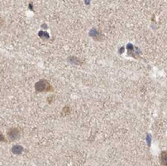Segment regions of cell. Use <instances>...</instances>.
<instances>
[{
  "instance_id": "obj_1",
  "label": "cell",
  "mask_w": 167,
  "mask_h": 166,
  "mask_svg": "<svg viewBox=\"0 0 167 166\" xmlns=\"http://www.w3.org/2000/svg\"><path fill=\"white\" fill-rule=\"evenodd\" d=\"M35 90H36V92H49L53 91V87L47 80L42 79L35 84Z\"/></svg>"
},
{
  "instance_id": "obj_2",
  "label": "cell",
  "mask_w": 167,
  "mask_h": 166,
  "mask_svg": "<svg viewBox=\"0 0 167 166\" xmlns=\"http://www.w3.org/2000/svg\"><path fill=\"white\" fill-rule=\"evenodd\" d=\"M8 135H9V138L11 140H16L17 137L19 136V130L18 129H11V130H9Z\"/></svg>"
},
{
  "instance_id": "obj_3",
  "label": "cell",
  "mask_w": 167,
  "mask_h": 166,
  "mask_svg": "<svg viewBox=\"0 0 167 166\" xmlns=\"http://www.w3.org/2000/svg\"><path fill=\"white\" fill-rule=\"evenodd\" d=\"M159 160H160L161 165L167 166V151H162V152H161L160 157H159Z\"/></svg>"
},
{
  "instance_id": "obj_4",
  "label": "cell",
  "mask_w": 167,
  "mask_h": 166,
  "mask_svg": "<svg viewBox=\"0 0 167 166\" xmlns=\"http://www.w3.org/2000/svg\"><path fill=\"white\" fill-rule=\"evenodd\" d=\"M12 151L15 154H20V153L22 152V147L21 146H14L13 149H12Z\"/></svg>"
},
{
  "instance_id": "obj_5",
  "label": "cell",
  "mask_w": 167,
  "mask_h": 166,
  "mask_svg": "<svg viewBox=\"0 0 167 166\" xmlns=\"http://www.w3.org/2000/svg\"><path fill=\"white\" fill-rule=\"evenodd\" d=\"M66 112V114H69L70 113V108H69V106H65L64 107V109H63V114H64V113Z\"/></svg>"
},
{
  "instance_id": "obj_6",
  "label": "cell",
  "mask_w": 167,
  "mask_h": 166,
  "mask_svg": "<svg viewBox=\"0 0 167 166\" xmlns=\"http://www.w3.org/2000/svg\"><path fill=\"white\" fill-rule=\"evenodd\" d=\"M39 35H40V37H41V38H42V37H45V38H48V37H49L47 33H42V32H40Z\"/></svg>"
}]
</instances>
